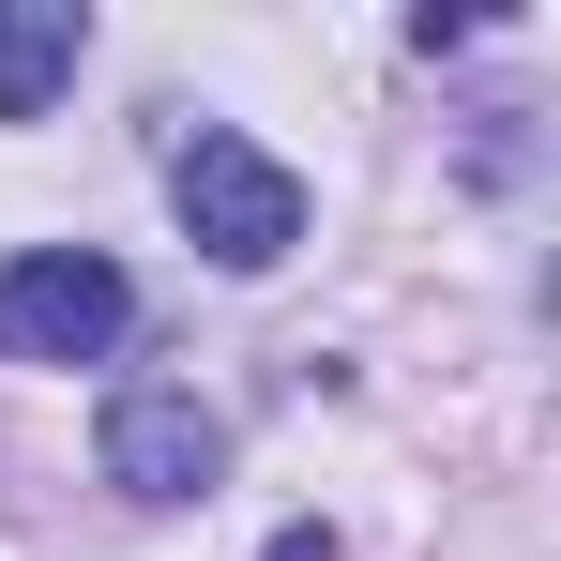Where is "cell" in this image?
<instances>
[{
	"instance_id": "obj_1",
	"label": "cell",
	"mask_w": 561,
	"mask_h": 561,
	"mask_svg": "<svg viewBox=\"0 0 561 561\" xmlns=\"http://www.w3.org/2000/svg\"><path fill=\"white\" fill-rule=\"evenodd\" d=\"M168 197H183V228H197L213 274H274L288 243H304V183H288L259 137H228V122H197L183 152H168Z\"/></svg>"
},
{
	"instance_id": "obj_5",
	"label": "cell",
	"mask_w": 561,
	"mask_h": 561,
	"mask_svg": "<svg viewBox=\"0 0 561 561\" xmlns=\"http://www.w3.org/2000/svg\"><path fill=\"white\" fill-rule=\"evenodd\" d=\"M274 561H334V531H274Z\"/></svg>"
},
{
	"instance_id": "obj_3",
	"label": "cell",
	"mask_w": 561,
	"mask_h": 561,
	"mask_svg": "<svg viewBox=\"0 0 561 561\" xmlns=\"http://www.w3.org/2000/svg\"><path fill=\"white\" fill-rule=\"evenodd\" d=\"M213 470H228V425L197 410L183 379H122L106 394V485L122 501H197Z\"/></svg>"
},
{
	"instance_id": "obj_4",
	"label": "cell",
	"mask_w": 561,
	"mask_h": 561,
	"mask_svg": "<svg viewBox=\"0 0 561 561\" xmlns=\"http://www.w3.org/2000/svg\"><path fill=\"white\" fill-rule=\"evenodd\" d=\"M77 77V0H0V122H46Z\"/></svg>"
},
{
	"instance_id": "obj_2",
	"label": "cell",
	"mask_w": 561,
	"mask_h": 561,
	"mask_svg": "<svg viewBox=\"0 0 561 561\" xmlns=\"http://www.w3.org/2000/svg\"><path fill=\"white\" fill-rule=\"evenodd\" d=\"M122 319H137V288H122V259H92V243L0 259V365H106Z\"/></svg>"
}]
</instances>
